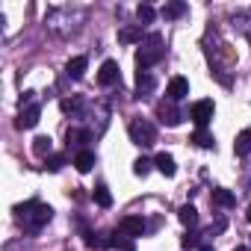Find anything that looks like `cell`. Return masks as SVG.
Here are the masks:
<instances>
[{
	"label": "cell",
	"instance_id": "1",
	"mask_svg": "<svg viewBox=\"0 0 251 251\" xmlns=\"http://www.w3.org/2000/svg\"><path fill=\"white\" fill-rule=\"evenodd\" d=\"M15 219L21 222V227L27 233H39L53 219V210L48 204H42V201H24V204L15 207Z\"/></svg>",
	"mask_w": 251,
	"mask_h": 251
},
{
	"label": "cell",
	"instance_id": "31",
	"mask_svg": "<svg viewBox=\"0 0 251 251\" xmlns=\"http://www.w3.org/2000/svg\"><path fill=\"white\" fill-rule=\"evenodd\" d=\"M233 251H251V248H242V245H239V248H233Z\"/></svg>",
	"mask_w": 251,
	"mask_h": 251
},
{
	"label": "cell",
	"instance_id": "16",
	"mask_svg": "<svg viewBox=\"0 0 251 251\" xmlns=\"http://www.w3.org/2000/svg\"><path fill=\"white\" fill-rule=\"evenodd\" d=\"M177 219H180V222H183V225H186V227L192 230V227L198 225V210H195L192 204H183V207L177 210Z\"/></svg>",
	"mask_w": 251,
	"mask_h": 251
},
{
	"label": "cell",
	"instance_id": "30",
	"mask_svg": "<svg viewBox=\"0 0 251 251\" xmlns=\"http://www.w3.org/2000/svg\"><path fill=\"white\" fill-rule=\"evenodd\" d=\"M245 219H248V222H251V207H248V213H245Z\"/></svg>",
	"mask_w": 251,
	"mask_h": 251
},
{
	"label": "cell",
	"instance_id": "11",
	"mask_svg": "<svg viewBox=\"0 0 251 251\" xmlns=\"http://www.w3.org/2000/svg\"><path fill=\"white\" fill-rule=\"evenodd\" d=\"M154 166H157V172H160V175H166V177H175V172H177L175 157H172V154H166V151H160V154L154 157Z\"/></svg>",
	"mask_w": 251,
	"mask_h": 251
},
{
	"label": "cell",
	"instance_id": "13",
	"mask_svg": "<svg viewBox=\"0 0 251 251\" xmlns=\"http://www.w3.org/2000/svg\"><path fill=\"white\" fill-rule=\"evenodd\" d=\"M74 166H77L80 175L92 172V166H95V154H92V151H77V154H74Z\"/></svg>",
	"mask_w": 251,
	"mask_h": 251
},
{
	"label": "cell",
	"instance_id": "3",
	"mask_svg": "<svg viewBox=\"0 0 251 251\" xmlns=\"http://www.w3.org/2000/svg\"><path fill=\"white\" fill-rule=\"evenodd\" d=\"M127 133H130V142L139 145V148H151V145L157 142L154 124L145 121V118H133V121H130V127H127Z\"/></svg>",
	"mask_w": 251,
	"mask_h": 251
},
{
	"label": "cell",
	"instance_id": "24",
	"mask_svg": "<svg viewBox=\"0 0 251 251\" xmlns=\"http://www.w3.org/2000/svg\"><path fill=\"white\" fill-rule=\"evenodd\" d=\"M59 106H62V112H80L83 109V98H65Z\"/></svg>",
	"mask_w": 251,
	"mask_h": 251
},
{
	"label": "cell",
	"instance_id": "8",
	"mask_svg": "<svg viewBox=\"0 0 251 251\" xmlns=\"http://www.w3.org/2000/svg\"><path fill=\"white\" fill-rule=\"evenodd\" d=\"M166 95H169V100H183L186 95H189V80L186 77H172L169 80V86H166Z\"/></svg>",
	"mask_w": 251,
	"mask_h": 251
},
{
	"label": "cell",
	"instance_id": "14",
	"mask_svg": "<svg viewBox=\"0 0 251 251\" xmlns=\"http://www.w3.org/2000/svg\"><path fill=\"white\" fill-rule=\"evenodd\" d=\"M233 154H236V157H248V154H251V130H242V133L236 136Z\"/></svg>",
	"mask_w": 251,
	"mask_h": 251
},
{
	"label": "cell",
	"instance_id": "4",
	"mask_svg": "<svg viewBox=\"0 0 251 251\" xmlns=\"http://www.w3.org/2000/svg\"><path fill=\"white\" fill-rule=\"evenodd\" d=\"M213 112H216V103L213 100H195L192 106H189V118L195 121V127L198 130H207V124H210V118H213Z\"/></svg>",
	"mask_w": 251,
	"mask_h": 251
},
{
	"label": "cell",
	"instance_id": "26",
	"mask_svg": "<svg viewBox=\"0 0 251 251\" xmlns=\"http://www.w3.org/2000/svg\"><path fill=\"white\" fill-rule=\"evenodd\" d=\"M151 166H154V163H151L148 157H139V160L133 163V175H139V177H145V175L151 172Z\"/></svg>",
	"mask_w": 251,
	"mask_h": 251
},
{
	"label": "cell",
	"instance_id": "23",
	"mask_svg": "<svg viewBox=\"0 0 251 251\" xmlns=\"http://www.w3.org/2000/svg\"><path fill=\"white\" fill-rule=\"evenodd\" d=\"M136 18H139L142 24H151V21L157 18V12H154V6H148V3H142V6H136Z\"/></svg>",
	"mask_w": 251,
	"mask_h": 251
},
{
	"label": "cell",
	"instance_id": "2",
	"mask_svg": "<svg viewBox=\"0 0 251 251\" xmlns=\"http://www.w3.org/2000/svg\"><path fill=\"white\" fill-rule=\"evenodd\" d=\"M163 53H166L163 36H160V33H151V36L139 45V50H136V65H139V71H148L151 65H157V62L163 59Z\"/></svg>",
	"mask_w": 251,
	"mask_h": 251
},
{
	"label": "cell",
	"instance_id": "10",
	"mask_svg": "<svg viewBox=\"0 0 251 251\" xmlns=\"http://www.w3.org/2000/svg\"><path fill=\"white\" fill-rule=\"evenodd\" d=\"M154 86H157V80H154L151 71H139L136 74V98H148L154 92Z\"/></svg>",
	"mask_w": 251,
	"mask_h": 251
},
{
	"label": "cell",
	"instance_id": "7",
	"mask_svg": "<svg viewBox=\"0 0 251 251\" xmlns=\"http://www.w3.org/2000/svg\"><path fill=\"white\" fill-rule=\"evenodd\" d=\"M118 230H121L124 236L136 239V236H142V233L148 230V225H145V219H142V216H124V219L118 222Z\"/></svg>",
	"mask_w": 251,
	"mask_h": 251
},
{
	"label": "cell",
	"instance_id": "28",
	"mask_svg": "<svg viewBox=\"0 0 251 251\" xmlns=\"http://www.w3.org/2000/svg\"><path fill=\"white\" fill-rule=\"evenodd\" d=\"M225 227H227V222H225V219H219V222H216V225H213V227L207 230V236H213V233H222Z\"/></svg>",
	"mask_w": 251,
	"mask_h": 251
},
{
	"label": "cell",
	"instance_id": "17",
	"mask_svg": "<svg viewBox=\"0 0 251 251\" xmlns=\"http://www.w3.org/2000/svg\"><path fill=\"white\" fill-rule=\"evenodd\" d=\"M50 148H53V142H50V136H36L33 139V154L36 157H50Z\"/></svg>",
	"mask_w": 251,
	"mask_h": 251
},
{
	"label": "cell",
	"instance_id": "27",
	"mask_svg": "<svg viewBox=\"0 0 251 251\" xmlns=\"http://www.w3.org/2000/svg\"><path fill=\"white\" fill-rule=\"evenodd\" d=\"M180 245H183V248H198V245H201V236H198L195 230H186V233L180 236Z\"/></svg>",
	"mask_w": 251,
	"mask_h": 251
},
{
	"label": "cell",
	"instance_id": "15",
	"mask_svg": "<svg viewBox=\"0 0 251 251\" xmlns=\"http://www.w3.org/2000/svg\"><path fill=\"white\" fill-rule=\"evenodd\" d=\"M86 65H89V59H86V56H71V59H68V65H65V68H68V77L80 80V77H83V71H86Z\"/></svg>",
	"mask_w": 251,
	"mask_h": 251
},
{
	"label": "cell",
	"instance_id": "18",
	"mask_svg": "<svg viewBox=\"0 0 251 251\" xmlns=\"http://www.w3.org/2000/svg\"><path fill=\"white\" fill-rule=\"evenodd\" d=\"M213 204H219V207H233L236 204V195L230 192V189H213Z\"/></svg>",
	"mask_w": 251,
	"mask_h": 251
},
{
	"label": "cell",
	"instance_id": "22",
	"mask_svg": "<svg viewBox=\"0 0 251 251\" xmlns=\"http://www.w3.org/2000/svg\"><path fill=\"white\" fill-rule=\"evenodd\" d=\"M192 142H195L198 148H213V145H216L213 133H207V130H195V133H192Z\"/></svg>",
	"mask_w": 251,
	"mask_h": 251
},
{
	"label": "cell",
	"instance_id": "6",
	"mask_svg": "<svg viewBox=\"0 0 251 251\" xmlns=\"http://www.w3.org/2000/svg\"><path fill=\"white\" fill-rule=\"evenodd\" d=\"M39 115H42V106H39V103L21 106V112H18V118H15V127H18V130H30V127H36V124H39Z\"/></svg>",
	"mask_w": 251,
	"mask_h": 251
},
{
	"label": "cell",
	"instance_id": "21",
	"mask_svg": "<svg viewBox=\"0 0 251 251\" xmlns=\"http://www.w3.org/2000/svg\"><path fill=\"white\" fill-rule=\"evenodd\" d=\"M183 12H186V3H183V0H172V3L163 6V18H180Z\"/></svg>",
	"mask_w": 251,
	"mask_h": 251
},
{
	"label": "cell",
	"instance_id": "20",
	"mask_svg": "<svg viewBox=\"0 0 251 251\" xmlns=\"http://www.w3.org/2000/svg\"><path fill=\"white\" fill-rule=\"evenodd\" d=\"M92 198H95V204H98V207H112V195H109V189H106L103 183H98V186H95Z\"/></svg>",
	"mask_w": 251,
	"mask_h": 251
},
{
	"label": "cell",
	"instance_id": "9",
	"mask_svg": "<svg viewBox=\"0 0 251 251\" xmlns=\"http://www.w3.org/2000/svg\"><path fill=\"white\" fill-rule=\"evenodd\" d=\"M98 83H100V86H115V83H118V62H115V59H106V62L100 65Z\"/></svg>",
	"mask_w": 251,
	"mask_h": 251
},
{
	"label": "cell",
	"instance_id": "25",
	"mask_svg": "<svg viewBox=\"0 0 251 251\" xmlns=\"http://www.w3.org/2000/svg\"><path fill=\"white\" fill-rule=\"evenodd\" d=\"M62 166H65V157H62V154H50V157L45 160V169H48V172H59Z\"/></svg>",
	"mask_w": 251,
	"mask_h": 251
},
{
	"label": "cell",
	"instance_id": "19",
	"mask_svg": "<svg viewBox=\"0 0 251 251\" xmlns=\"http://www.w3.org/2000/svg\"><path fill=\"white\" fill-rule=\"evenodd\" d=\"M118 39H121L124 45H133V42L142 45V24H139V27H124V30L118 33Z\"/></svg>",
	"mask_w": 251,
	"mask_h": 251
},
{
	"label": "cell",
	"instance_id": "29",
	"mask_svg": "<svg viewBox=\"0 0 251 251\" xmlns=\"http://www.w3.org/2000/svg\"><path fill=\"white\" fill-rule=\"evenodd\" d=\"M118 251H136L133 239H130V236H124V239H121V245H118Z\"/></svg>",
	"mask_w": 251,
	"mask_h": 251
},
{
	"label": "cell",
	"instance_id": "12",
	"mask_svg": "<svg viewBox=\"0 0 251 251\" xmlns=\"http://www.w3.org/2000/svg\"><path fill=\"white\" fill-rule=\"evenodd\" d=\"M65 139H68V148L74 145V148L86 151L83 145H86V142H92V130H77V127H74V130H68V136H65Z\"/></svg>",
	"mask_w": 251,
	"mask_h": 251
},
{
	"label": "cell",
	"instance_id": "5",
	"mask_svg": "<svg viewBox=\"0 0 251 251\" xmlns=\"http://www.w3.org/2000/svg\"><path fill=\"white\" fill-rule=\"evenodd\" d=\"M157 118L166 124V127H177V124L183 121V112L177 109V103H175V100H169V98H166V100H160V103H157Z\"/></svg>",
	"mask_w": 251,
	"mask_h": 251
}]
</instances>
